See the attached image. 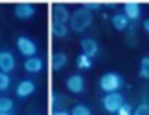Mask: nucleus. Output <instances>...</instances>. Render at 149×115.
I'll return each mask as SVG.
<instances>
[{"label":"nucleus","instance_id":"obj_1","mask_svg":"<svg viewBox=\"0 0 149 115\" xmlns=\"http://www.w3.org/2000/svg\"><path fill=\"white\" fill-rule=\"evenodd\" d=\"M92 21H94V16H92V12L88 10L86 8L81 6L78 9H74L72 13H70V21H69V26L73 32H85L91 25H92Z\"/></svg>","mask_w":149,"mask_h":115},{"label":"nucleus","instance_id":"obj_2","mask_svg":"<svg viewBox=\"0 0 149 115\" xmlns=\"http://www.w3.org/2000/svg\"><path fill=\"white\" fill-rule=\"evenodd\" d=\"M124 86V79L117 72H107L100 77V89L104 93H113L121 90Z\"/></svg>","mask_w":149,"mask_h":115},{"label":"nucleus","instance_id":"obj_3","mask_svg":"<svg viewBox=\"0 0 149 115\" xmlns=\"http://www.w3.org/2000/svg\"><path fill=\"white\" fill-rule=\"evenodd\" d=\"M126 103V99L124 96L120 93V92H113V93H105L101 99V105L104 108L105 112L108 114H113L116 115L118 112V109Z\"/></svg>","mask_w":149,"mask_h":115},{"label":"nucleus","instance_id":"obj_4","mask_svg":"<svg viewBox=\"0 0 149 115\" xmlns=\"http://www.w3.org/2000/svg\"><path fill=\"white\" fill-rule=\"evenodd\" d=\"M16 47H18V51L21 52V55H24L25 59H31V57H35L37 52H38V45L37 42L26 36V35H21L18 36L16 39Z\"/></svg>","mask_w":149,"mask_h":115},{"label":"nucleus","instance_id":"obj_5","mask_svg":"<svg viewBox=\"0 0 149 115\" xmlns=\"http://www.w3.org/2000/svg\"><path fill=\"white\" fill-rule=\"evenodd\" d=\"M64 86H66V89H67L70 93H73V95H81V93H84V90H85L86 82H85V77H84L82 74L73 73V74H70L69 77H66Z\"/></svg>","mask_w":149,"mask_h":115},{"label":"nucleus","instance_id":"obj_6","mask_svg":"<svg viewBox=\"0 0 149 115\" xmlns=\"http://www.w3.org/2000/svg\"><path fill=\"white\" fill-rule=\"evenodd\" d=\"M15 67H16L15 55L10 51H8V50L0 51V72L9 74L10 72L15 70Z\"/></svg>","mask_w":149,"mask_h":115},{"label":"nucleus","instance_id":"obj_7","mask_svg":"<svg viewBox=\"0 0 149 115\" xmlns=\"http://www.w3.org/2000/svg\"><path fill=\"white\" fill-rule=\"evenodd\" d=\"M35 13H37V9L31 3H18L13 9V15L19 21H28L32 16H35Z\"/></svg>","mask_w":149,"mask_h":115},{"label":"nucleus","instance_id":"obj_8","mask_svg":"<svg viewBox=\"0 0 149 115\" xmlns=\"http://www.w3.org/2000/svg\"><path fill=\"white\" fill-rule=\"evenodd\" d=\"M81 50H82V54L88 55L89 59H94V57H97L98 52H100V45L94 38L86 36V38L81 39Z\"/></svg>","mask_w":149,"mask_h":115},{"label":"nucleus","instance_id":"obj_9","mask_svg":"<svg viewBox=\"0 0 149 115\" xmlns=\"http://www.w3.org/2000/svg\"><path fill=\"white\" fill-rule=\"evenodd\" d=\"M51 15H53V22H57V23L67 25L69 21H70V12H69V9L64 5H60V3H56L53 6Z\"/></svg>","mask_w":149,"mask_h":115},{"label":"nucleus","instance_id":"obj_10","mask_svg":"<svg viewBox=\"0 0 149 115\" xmlns=\"http://www.w3.org/2000/svg\"><path fill=\"white\" fill-rule=\"evenodd\" d=\"M123 13L127 16L129 21H137L142 16V6L137 2H126L123 5Z\"/></svg>","mask_w":149,"mask_h":115},{"label":"nucleus","instance_id":"obj_11","mask_svg":"<svg viewBox=\"0 0 149 115\" xmlns=\"http://www.w3.org/2000/svg\"><path fill=\"white\" fill-rule=\"evenodd\" d=\"M35 89H37L35 83L31 79H25V80L19 82V85L16 86V96L21 99H25V98L31 96L35 92Z\"/></svg>","mask_w":149,"mask_h":115},{"label":"nucleus","instance_id":"obj_12","mask_svg":"<svg viewBox=\"0 0 149 115\" xmlns=\"http://www.w3.org/2000/svg\"><path fill=\"white\" fill-rule=\"evenodd\" d=\"M24 69H25V72H28V73L37 74V73H40V72L44 69V61H42L41 57H38V55L31 57V59H26V60H25Z\"/></svg>","mask_w":149,"mask_h":115},{"label":"nucleus","instance_id":"obj_13","mask_svg":"<svg viewBox=\"0 0 149 115\" xmlns=\"http://www.w3.org/2000/svg\"><path fill=\"white\" fill-rule=\"evenodd\" d=\"M129 23H130V21L127 19V16L123 12H117V13H114L111 16V25H113V28L116 31H120L121 32V31L127 29L129 28Z\"/></svg>","mask_w":149,"mask_h":115},{"label":"nucleus","instance_id":"obj_14","mask_svg":"<svg viewBox=\"0 0 149 115\" xmlns=\"http://www.w3.org/2000/svg\"><path fill=\"white\" fill-rule=\"evenodd\" d=\"M67 63H69L67 54L63 52V51H57V52H54L53 59H51V69L54 72H60Z\"/></svg>","mask_w":149,"mask_h":115},{"label":"nucleus","instance_id":"obj_15","mask_svg":"<svg viewBox=\"0 0 149 115\" xmlns=\"http://www.w3.org/2000/svg\"><path fill=\"white\" fill-rule=\"evenodd\" d=\"M50 31H51V35L54 38H66L69 35V26L67 25L57 23V22H53V21H51V25H50Z\"/></svg>","mask_w":149,"mask_h":115},{"label":"nucleus","instance_id":"obj_16","mask_svg":"<svg viewBox=\"0 0 149 115\" xmlns=\"http://www.w3.org/2000/svg\"><path fill=\"white\" fill-rule=\"evenodd\" d=\"M92 66H94L92 59H89L88 55H85V54H82V52L76 55V67H78L79 70H91Z\"/></svg>","mask_w":149,"mask_h":115},{"label":"nucleus","instance_id":"obj_17","mask_svg":"<svg viewBox=\"0 0 149 115\" xmlns=\"http://www.w3.org/2000/svg\"><path fill=\"white\" fill-rule=\"evenodd\" d=\"M139 77L148 80L149 79V55H145L140 59V66H139Z\"/></svg>","mask_w":149,"mask_h":115},{"label":"nucleus","instance_id":"obj_18","mask_svg":"<svg viewBox=\"0 0 149 115\" xmlns=\"http://www.w3.org/2000/svg\"><path fill=\"white\" fill-rule=\"evenodd\" d=\"M70 115H92V111L85 103H76L70 109Z\"/></svg>","mask_w":149,"mask_h":115},{"label":"nucleus","instance_id":"obj_19","mask_svg":"<svg viewBox=\"0 0 149 115\" xmlns=\"http://www.w3.org/2000/svg\"><path fill=\"white\" fill-rule=\"evenodd\" d=\"M13 109V101L8 96H0V114H10Z\"/></svg>","mask_w":149,"mask_h":115},{"label":"nucleus","instance_id":"obj_20","mask_svg":"<svg viewBox=\"0 0 149 115\" xmlns=\"http://www.w3.org/2000/svg\"><path fill=\"white\" fill-rule=\"evenodd\" d=\"M133 115H149V102L148 101H142L133 109Z\"/></svg>","mask_w":149,"mask_h":115},{"label":"nucleus","instance_id":"obj_21","mask_svg":"<svg viewBox=\"0 0 149 115\" xmlns=\"http://www.w3.org/2000/svg\"><path fill=\"white\" fill-rule=\"evenodd\" d=\"M10 87V76L0 72V92H5Z\"/></svg>","mask_w":149,"mask_h":115},{"label":"nucleus","instance_id":"obj_22","mask_svg":"<svg viewBox=\"0 0 149 115\" xmlns=\"http://www.w3.org/2000/svg\"><path fill=\"white\" fill-rule=\"evenodd\" d=\"M82 6L92 12V10H100V9L102 8V3H101V2H85Z\"/></svg>","mask_w":149,"mask_h":115},{"label":"nucleus","instance_id":"obj_23","mask_svg":"<svg viewBox=\"0 0 149 115\" xmlns=\"http://www.w3.org/2000/svg\"><path fill=\"white\" fill-rule=\"evenodd\" d=\"M117 115H133V108H132V105L126 102V103L118 109Z\"/></svg>","mask_w":149,"mask_h":115},{"label":"nucleus","instance_id":"obj_24","mask_svg":"<svg viewBox=\"0 0 149 115\" xmlns=\"http://www.w3.org/2000/svg\"><path fill=\"white\" fill-rule=\"evenodd\" d=\"M51 115H70V111H67V109H56V111H53Z\"/></svg>","mask_w":149,"mask_h":115},{"label":"nucleus","instance_id":"obj_25","mask_svg":"<svg viewBox=\"0 0 149 115\" xmlns=\"http://www.w3.org/2000/svg\"><path fill=\"white\" fill-rule=\"evenodd\" d=\"M142 28H143V31L149 35V19H145L143 21V23H142Z\"/></svg>","mask_w":149,"mask_h":115},{"label":"nucleus","instance_id":"obj_26","mask_svg":"<svg viewBox=\"0 0 149 115\" xmlns=\"http://www.w3.org/2000/svg\"><path fill=\"white\" fill-rule=\"evenodd\" d=\"M0 115H12V114H0Z\"/></svg>","mask_w":149,"mask_h":115},{"label":"nucleus","instance_id":"obj_27","mask_svg":"<svg viewBox=\"0 0 149 115\" xmlns=\"http://www.w3.org/2000/svg\"><path fill=\"white\" fill-rule=\"evenodd\" d=\"M116 115H117V114H116Z\"/></svg>","mask_w":149,"mask_h":115}]
</instances>
